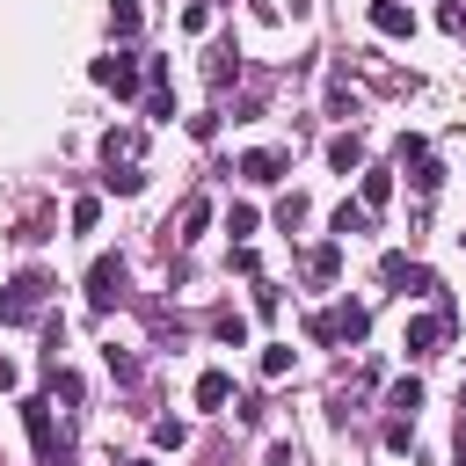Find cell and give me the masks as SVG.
Returning <instances> with one entry per match:
<instances>
[{
  "label": "cell",
  "instance_id": "d6986e66",
  "mask_svg": "<svg viewBox=\"0 0 466 466\" xmlns=\"http://www.w3.org/2000/svg\"><path fill=\"white\" fill-rule=\"evenodd\" d=\"M211 335H218V342H233V350H240V342H248V320H240V313H218V320H211Z\"/></svg>",
  "mask_w": 466,
  "mask_h": 466
},
{
  "label": "cell",
  "instance_id": "ba28073f",
  "mask_svg": "<svg viewBox=\"0 0 466 466\" xmlns=\"http://www.w3.org/2000/svg\"><path fill=\"white\" fill-rule=\"evenodd\" d=\"M357 204H364V211H386V204H393V175H386V167H371V175H364V189H357Z\"/></svg>",
  "mask_w": 466,
  "mask_h": 466
},
{
  "label": "cell",
  "instance_id": "9a60e30c",
  "mask_svg": "<svg viewBox=\"0 0 466 466\" xmlns=\"http://www.w3.org/2000/svg\"><path fill=\"white\" fill-rule=\"evenodd\" d=\"M386 408H393V415H408V422H415V408H422V386H415V379H400V386H393V393H386Z\"/></svg>",
  "mask_w": 466,
  "mask_h": 466
},
{
  "label": "cell",
  "instance_id": "6da1fadb",
  "mask_svg": "<svg viewBox=\"0 0 466 466\" xmlns=\"http://www.w3.org/2000/svg\"><path fill=\"white\" fill-rule=\"evenodd\" d=\"M364 328H371V313H364L357 299H342V306H328V313H313V320H306V335H313V342H364Z\"/></svg>",
  "mask_w": 466,
  "mask_h": 466
},
{
  "label": "cell",
  "instance_id": "ac0fdd59",
  "mask_svg": "<svg viewBox=\"0 0 466 466\" xmlns=\"http://www.w3.org/2000/svg\"><path fill=\"white\" fill-rule=\"evenodd\" d=\"M153 444H160V451H182V444H189V430H182L175 415H160V422H153Z\"/></svg>",
  "mask_w": 466,
  "mask_h": 466
},
{
  "label": "cell",
  "instance_id": "5bb4252c",
  "mask_svg": "<svg viewBox=\"0 0 466 466\" xmlns=\"http://www.w3.org/2000/svg\"><path fill=\"white\" fill-rule=\"evenodd\" d=\"M408 167H415V175H408V182H415V197H437V182H444V167H437L430 153H422V160H408Z\"/></svg>",
  "mask_w": 466,
  "mask_h": 466
},
{
  "label": "cell",
  "instance_id": "2e32d148",
  "mask_svg": "<svg viewBox=\"0 0 466 466\" xmlns=\"http://www.w3.org/2000/svg\"><path fill=\"white\" fill-rule=\"evenodd\" d=\"M204 226H211V204H204V197H189V204H182V240H197Z\"/></svg>",
  "mask_w": 466,
  "mask_h": 466
},
{
  "label": "cell",
  "instance_id": "484cf974",
  "mask_svg": "<svg viewBox=\"0 0 466 466\" xmlns=\"http://www.w3.org/2000/svg\"><path fill=\"white\" fill-rule=\"evenodd\" d=\"M459 451H466V422H459Z\"/></svg>",
  "mask_w": 466,
  "mask_h": 466
},
{
  "label": "cell",
  "instance_id": "44dd1931",
  "mask_svg": "<svg viewBox=\"0 0 466 466\" xmlns=\"http://www.w3.org/2000/svg\"><path fill=\"white\" fill-rule=\"evenodd\" d=\"M95 218H102V204L95 197H73V233H95Z\"/></svg>",
  "mask_w": 466,
  "mask_h": 466
},
{
  "label": "cell",
  "instance_id": "603a6c76",
  "mask_svg": "<svg viewBox=\"0 0 466 466\" xmlns=\"http://www.w3.org/2000/svg\"><path fill=\"white\" fill-rule=\"evenodd\" d=\"M226 233H233V240L255 233V204H233V211H226Z\"/></svg>",
  "mask_w": 466,
  "mask_h": 466
},
{
  "label": "cell",
  "instance_id": "ffe728a7",
  "mask_svg": "<svg viewBox=\"0 0 466 466\" xmlns=\"http://www.w3.org/2000/svg\"><path fill=\"white\" fill-rule=\"evenodd\" d=\"M102 153H109V160H131V153H138V131H109Z\"/></svg>",
  "mask_w": 466,
  "mask_h": 466
},
{
  "label": "cell",
  "instance_id": "52a82bcc",
  "mask_svg": "<svg viewBox=\"0 0 466 466\" xmlns=\"http://www.w3.org/2000/svg\"><path fill=\"white\" fill-rule=\"evenodd\" d=\"M371 29H379V36H408V29H415V15H408L400 0H371Z\"/></svg>",
  "mask_w": 466,
  "mask_h": 466
},
{
  "label": "cell",
  "instance_id": "83f0119b",
  "mask_svg": "<svg viewBox=\"0 0 466 466\" xmlns=\"http://www.w3.org/2000/svg\"><path fill=\"white\" fill-rule=\"evenodd\" d=\"M459 240H466V233H459Z\"/></svg>",
  "mask_w": 466,
  "mask_h": 466
},
{
  "label": "cell",
  "instance_id": "277c9868",
  "mask_svg": "<svg viewBox=\"0 0 466 466\" xmlns=\"http://www.w3.org/2000/svg\"><path fill=\"white\" fill-rule=\"evenodd\" d=\"M116 284H124V255H102V262L87 269V306L109 313V306H116Z\"/></svg>",
  "mask_w": 466,
  "mask_h": 466
},
{
  "label": "cell",
  "instance_id": "d4e9b609",
  "mask_svg": "<svg viewBox=\"0 0 466 466\" xmlns=\"http://www.w3.org/2000/svg\"><path fill=\"white\" fill-rule=\"evenodd\" d=\"M299 218H306V197H284V204H277V226H284V233H291V226H299Z\"/></svg>",
  "mask_w": 466,
  "mask_h": 466
},
{
  "label": "cell",
  "instance_id": "30bf717a",
  "mask_svg": "<svg viewBox=\"0 0 466 466\" xmlns=\"http://www.w3.org/2000/svg\"><path fill=\"white\" fill-rule=\"evenodd\" d=\"M328 160H335L342 175H350V167H364V138H357V131H342V138H328Z\"/></svg>",
  "mask_w": 466,
  "mask_h": 466
},
{
  "label": "cell",
  "instance_id": "5b68a950",
  "mask_svg": "<svg viewBox=\"0 0 466 466\" xmlns=\"http://www.w3.org/2000/svg\"><path fill=\"white\" fill-rule=\"evenodd\" d=\"M437 342H444V313H408L400 350H408V357H437Z\"/></svg>",
  "mask_w": 466,
  "mask_h": 466
},
{
  "label": "cell",
  "instance_id": "7a4b0ae2",
  "mask_svg": "<svg viewBox=\"0 0 466 466\" xmlns=\"http://www.w3.org/2000/svg\"><path fill=\"white\" fill-rule=\"evenodd\" d=\"M22 422H29L36 459H44V466H66V444H58V430H51V400H22Z\"/></svg>",
  "mask_w": 466,
  "mask_h": 466
},
{
  "label": "cell",
  "instance_id": "7402d4cb",
  "mask_svg": "<svg viewBox=\"0 0 466 466\" xmlns=\"http://www.w3.org/2000/svg\"><path fill=\"white\" fill-rule=\"evenodd\" d=\"M262 371L284 379V371H291V342H269V350H262Z\"/></svg>",
  "mask_w": 466,
  "mask_h": 466
},
{
  "label": "cell",
  "instance_id": "8992f818",
  "mask_svg": "<svg viewBox=\"0 0 466 466\" xmlns=\"http://www.w3.org/2000/svg\"><path fill=\"white\" fill-rule=\"evenodd\" d=\"M284 167H291L284 146H255V153H240V175H248V182H284Z\"/></svg>",
  "mask_w": 466,
  "mask_h": 466
},
{
  "label": "cell",
  "instance_id": "8fae6325",
  "mask_svg": "<svg viewBox=\"0 0 466 466\" xmlns=\"http://www.w3.org/2000/svg\"><path fill=\"white\" fill-rule=\"evenodd\" d=\"M226 400H233V379L226 371H204L197 379V408H226Z\"/></svg>",
  "mask_w": 466,
  "mask_h": 466
},
{
  "label": "cell",
  "instance_id": "7c38bea8",
  "mask_svg": "<svg viewBox=\"0 0 466 466\" xmlns=\"http://www.w3.org/2000/svg\"><path fill=\"white\" fill-rule=\"evenodd\" d=\"M102 189H116V197H138V189H146V175H138L131 160H124V167L109 160V175H102Z\"/></svg>",
  "mask_w": 466,
  "mask_h": 466
},
{
  "label": "cell",
  "instance_id": "3957f363",
  "mask_svg": "<svg viewBox=\"0 0 466 466\" xmlns=\"http://www.w3.org/2000/svg\"><path fill=\"white\" fill-rule=\"evenodd\" d=\"M87 73H95V87H109V95H138V58H131V51H109V58H95Z\"/></svg>",
  "mask_w": 466,
  "mask_h": 466
},
{
  "label": "cell",
  "instance_id": "4316f807",
  "mask_svg": "<svg viewBox=\"0 0 466 466\" xmlns=\"http://www.w3.org/2000/svg\"><path fill=\"white\" fill-rule=\"evenodd\" d=\"M131 466H153V459H131Z\"/></svg>",
  "mask_w": 466,
  "mask_h": 466
},
{
  "label": "cell",
  "instance_id": "4fadbf2b",
  "mask_svg": "<svg viewBox=\"0 0 466 466\" xmlns=\"http://www.w3.org/2000/svg\"><path fill=\"white\" fill-rule=\"evenodd\" d=\"M138 22H146L138 0H109V29H116V36H138Z\"/></svg>",
  "mask_w": 466,
  "mask_h": 466
},
{
  "label": "cell",
  "instance_id": "cb8c5ba5",
  "mask_svg": "<svg viewBox=\"0 0 466 466\" xmlns=\"http://www.w3.org/2000/svg\"><path fill=\"white\" fill-rule=\"evenodd\" d=\"M328 109H335V116H350V109H357V95H350V80H335V87H328Z\"/></svg>",
  "mask_w": 466,
  "mask_h": 466
},
{
  "label": "cell",
  "instance_id": "9c48e42d",
  "mask_svg": "<svg viewBox=\"0 0 466 466\" xmlns=\"http://www.w3.org/2000/svg\"><path fill=\"white\" fill-rule=\"evenodd\" d=\"M335 269H342V240H320V248L306 255V277H313V284H328Z\"/></svg>",
  "mask_w": 466,
  "mask_h": 466
},
{
  "label": "cell",
  "instance_id": "e0dca14e",
  "mask_svg": "<svg viewBox=\"0 0 466 466\" xmlns=\"http://www.w3.org/2000/svg\"><path fill=\"white\" fill-rule=\"evenodd\" d=\"M364 226H371V211H364V204H342V211H335V240H350V233H364Z\"/></svg>",
  "mask_w": 466,
  "mask_h": 466
}]
</instances>
